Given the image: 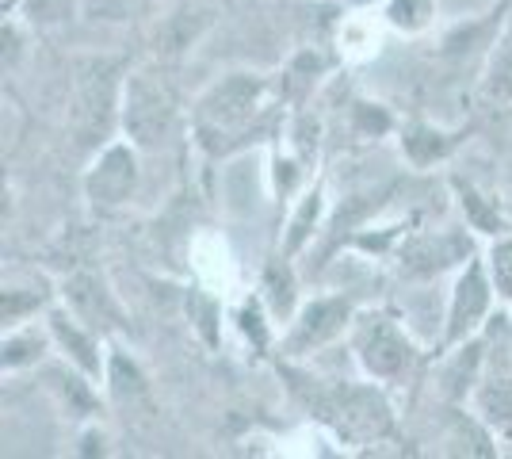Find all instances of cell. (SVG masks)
<instances>
[{"label": "cell", "instance_id": "d6986e66", "mask_svg": "<svg viewBox=\"0 0 512 459\" xmlns=\"http://www.w3.org/2000/svg\"><path fill=\"white\" fill-rule=\"evenodd\" d=\"M23 12L35 23H62L73 12V0H23Z\"/></svg>", "mask_w": 512, "mask_h": 459}, {"label": "cell", "instance_id": "e0dca14e", "mask_svg": "<svg viewBox=\"0 0 512 459\" xmlns=\"http://www.w3.org/2000/svg\"><path fill=\"white\" fill-rule=\"evenodd\" d=\"M459 192H463V207L470 211V219H474V226H478V230H486V234H497V230H505L501 215H497V211H490V207L482 203V196H478L474 188H463V184H459Z\"/></svg>", "mask_w": 512, "mask_h": 459}, {"label": "cell", "instance_id": "7a4b0ae2", "mask_svg": "<svg viewBox=\"0 0 512 459\" xmlns=\"http://www.w3.org/2000/svg\"><path fill=\"white\" fill-rule=\"evenodd\" d=\"M115 77H119V66H115V62H100V58L81 62V69H77L73 134H77V146H81V150H96L107 134H111L115 108H119Z\"/></svg>", "mask_w": 512, "mask_h": 459}, {"label": "cell", "instance_id": "44dd1931", "mask_svg": "<svg viewBox=\"0 0 512 459\" xmlns=\"http://www.w3.org/2000/svg\"><path fill=\"white\" fill-rule=\"evenodd\" d=\"M31 349H39L35 337H8V341H4V364H8V368H20V364H27V360L35 356Z\"/></svg>", "mask_w": 512, "mask_h": 459}, {"label": "cell", "instance_id": "2e32d148", "mask_svg": "<svg viewBox=\"0 0 512 459\" xmlns=\"http://www.w3.org/2000/svg\"><path fill=\"white\" fill-rule=\"evenodd\" d=\"M111 387H115V394H119V398L146 391V379H142V372H138L134 364H127V356H123V352H115V356H111Z\"/></svg>", "mask_w": 512, "mask_h": 459}, {"label": "cell", "instance_id": "9c48e42d", "mask_svg": "<svg viewBox=\"0 0 512 459\" xmlns=\"http://www.w3.org/2000/svg\"><path fill=\"white\" fill-rule=\"evenodd\" d=\"M482 100L493 111H512V31L493 50L490 69L482 77Z\"/></svg>", "mask_w": 512, "mask_h": 459}, {"label": "cell", "instance_id": "603a6c76", "mask_svg": "<svg viewBox=\"0 0 512 459\" xmlns=\"http://www.w3.org/2000/svg\"><path fill=\"white\" fill-rule=\"evenodd\" d=\"M356 4H363V0H356Z\"/></svg>", "mask_w": 512, "mask_h": 459}, {"label": "cell", "instance_id": "9a60e30c", "mask_svg": "<svg viewBox=\"0 0 512 459\" xmlns=\"http://www.w3.org/2000/svg\"><path fill=\"white\" fill-rule=\"evenodd\" d=\"M268 299L276 306V314H291V306H295V280H291L287 264H272L268 268Z\"/></svg>", "mask_w": 512, "mask_h": 459}, {"label": "cell", "instance_id": "6da1fadb", "mask_svg": "<svg viewBox=\"0 0 512 459\" xmlns=\"http://www.w3.org/2000/svg\"><path fill=\"white\" fill-rule=\"evenodd\" d=\"M176 123V92L157 69H138L123 85V127L134 146H161Z\"/></svg>", "mask_w": 512, "mask_h": 459}, {"label": "cell", "instance_id": "ac0fdd59", "mask_svg": "<svg viewBox=\"0 0 512 459\" xmlns=\"http://www.w3.org/2000/svg\"><path fill=\"white\" fill-rule=\"evenodd\" d=\"M321 211V192H314V196H306V203H302V211L295 215V222H291V238H287V253H295L302 241H306V234H310V222L318 219Z\"/></svg>", "mask_w": 512, "mask_h": 459}, {"label": "cell", "instance_id": "7c38bea8", "mask_svg": "<svg viewBox=\"0 0 512 459\" xmlns=\"http://www.w3.org/2000/svg\"><path fill=\"white\" fill-rule=\"evenodd\" d=\"M402 146H406V153L417 161V165H432L436 157H444V153L451 150L448 138L436 131H428V127H413V131L402 138Z\"/></svg>", "mask_w": 512, "mask_h": 459}, {"label": "cell", "instance_id": "30bf717a", "mask_svg": "<svg viewBox=\"0 0 512 459\" xmlns=\"http://www.w3.org/2000/svg\"><path fill=\"white\" fill-rule=\"evenodd\" d=\"M50 326H54V337L62 341L65 349H69V356L81 364V372H88V375H100V356H96V341L88 337L85 329L81 326H73L65 314H54L50 318Z\"/></svg>", "mask_w": 512, "mask_h": 459}, {"label": "cell", "instance_id": "8992f818", "mask_svg": "<svg viewBox=\"0 0 512 459\" xmlns=\"http://www.w3.org/2000/svg\"><path fill=\"white\" fill-rule=\"evenodd\" d=\"M486 310H490V280H486V268L474 261L467 264V272L459 276L455 295H451L448 341H463L470 329L486 318Z\"/></svg>", "mask_w": 512, "mask_h": 459}, {"label": "cell", "instance_id": "277c9868", "mask_svg": "<svg viewBox=\"0 0 512 459\" xmlns=\"http://www.w3.org/2000/svg\"><path fill=\"white\" fill-rule=\"evenodd\" d=\"M260 92H264V85L256 77H249V73H230L226 81H218L203 96L199 115L211 127H241L256 111V104H260Z\"/></svg>", "mask_w": 512, "mask_h": 459}, {"label": "cell", "instance_id": "4fadbf2b", "mask_svg": "<svg viewBox=\"0 0 512 459\" xmlns=\"http://www.w3.org/2000/svg\"><path fill=\"white\" fill-rule=\"evenodd\" d=\"M478 410L490 425H512V383H490L478 394Z\"/></svg>", "mask_w": 512, "mask_h": 459}, {"label": "cell", "instance_id": "ffe728a7", "mask_svg": "<svg viewBox=\"0 0 512 459\" xmlns=\"http://www.w3.org/2000/svg\"><path fill=\"white\" fill-rule=\"evenodd\" d=\"M493 284H497L501 295L512 299V238H505L493 249Z\"/></svg>", "mask_w": 512, "mask_h": 459}, {"label": "cell", "instance_id": "5bb4252c", "mask_svg": "<svg viewBox=\"0 0 512 459\" xmlns=\"http://www.w3.org/2000/svg\"><path fill=\"white\" fill-rule=\"evenodd\" d=\"M386 16H390L394 27H402V31H421L432 20V0H390Z\"/></svg>", "mask_w": 512, "mask_h": 459}, {"label": "cell", "instance_id": "ba28073f", "mask_svg": "<svg viewBox=\"0 0 512 459\" xmlns=\"http://www.w3.org/2000/svg\"><path fill=\"white\" fill-rule=\"evenodd\" d=\"M65 299L77 310V318L88 322V326H119V306H115L111 291H107L96 276L77 272V276L65 284Z\"/></svg>", "mask_w": 512, "mask_h": 459}, {"label": "cell", "instance_id": "52a82bcc", "mask_svg": "<svg viewBox=\"0 0 512 459\" xmlns=\"http://www.w3.org/2000/svg\"><path fill=\"white\" fill-rule=\"evenodd\" d=\"M348 314H352V310H348L344 299H314V303L299 314V322H295L291 349L310 352V349H318V345H325V341H333L344 329V322H348Z\"/></svg>", "mask_w": 512, "mask_h": 459}, {"label": "cell", "instance_id": "7402d4cb", "mask_svg": "<svg viewBox=\"0 0 512 459\" xmlns=\"http://www.w3.org/2000/svg\"><path fill=\"white\" fill-rule=\"evenodd\" d=\"M356 115L363 119V127H367V131H386V127H390V119H386L383 111L371 108V104H360V108H356Z\"/></svg>", "mask_w": 512, "mask_h": 459}, {"label": "cell", "instance_id": "3957f363", "mask_svg": "<svg viewBox=\"0 0 512 459\" xmlns=\"http://www.w3.org/2000/svg\"><path fill=\"white\" fill-rule=\"evenodd\" d=\"M356 345H360L363 368L371 375H379V379L402 375L409 368V360H413V349L402 337V329L394 326V322H386V318H367L360 326V341Z\"/></svg>", "mask_w": 512, "mask_h": 459}, {"label": "cell", "instance_id": "5b68a950", "mask_svg": "<svg viewBox=\"0 0 512 459\" xmlns=\"http://www.w3.org/2000/svg\"><path fill=\"white\" fill-rule=\"evenodd\" d=\"M88 199L104 203V207H119L127 203L134 184H138V161L127 146H107L104 157L96 161V169L88 173Z\"/></svg>", "mask_w": 512, "mask_h": 459}, {"label": "cell", "instance_id": "8fae6325", "mask_svg": "<svg viewBox=\"0 0 512 459\" xmlns=\"http://www.w3.org/2000/svg\"><path fill=\"white\" fill-rule=\"evenodd\" d=\"M207 23V16H195V12H176L169 16V23L161 27V35H157V43H165L169 54H180L184 46H192V39L199 35V27Z\"/></svg>", "mask_w": 512, "mask_h": 459}]
</instances>
